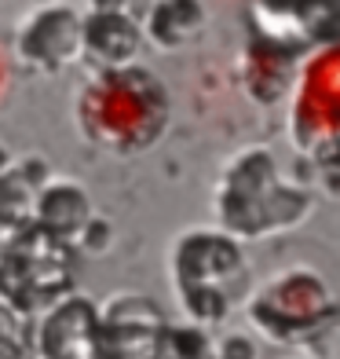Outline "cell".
Masks as SVG:
<instances>
[{
    "mask_svg": "<svg viewBox=\"0 0 340 359\" xmlns=\"http://www.w3.org/2000/svg\"><path fill=\"white\" fill-rule=\"evenodd\" d=\"M172 125V92L147 62L92 74L73 92V128L92 151L139 158L165 140Z\"/></svg>",
    "mask_w": 340,
    "mask_h": 359,
    "instance_id": "cell-1",
    "label": "cell"
},
{
    "mask_svg": "<svg viewBox=\"0 0 340 359\" xmlns=\"http://www.w3.org/2000/svg\"><path fill=\"white\" fill-rule=\"evenodd\" d=\"M315 213V194L282 176L278 154L267 143L241 147L223 161L213 187V217L223 235L260 242L293 231Z\"/></svg>",
    "mask_w": 340,
    "mask_h": 359,
    "instance_id": "cell-2",
    "label": "cell"
},
{
    "mask_svg": "<svg viewBox=\"0 0 340 359\" xmlns=\"http://www.w3.org/2000/svg\"><path fill=\"white\" fill-rule=\"evenodd\" d=\"M165 275L176 308L194 326H223L253 290V264L238 238L220 227H183L169 242Z\"/></svg>",
    "mask_w": 340,
    "mask_h": 359,
    "instance_id": "cell-3",
    "label": "cell"
},
{
    "mask_svg": "<svg viewBox=\"0 0 340 359\" xmlns=\"http://www.w3.org/2000/svg\"><path fill=\"white\" fill-rule=\"evenodd\" d=\"M241 312L253 330L271 345L307 348L318 334L333 330L337 297L318 268L289 264L282 271H271L264 283H253Z\"/></svg>",
    "mask_w": 340,
    "mask_h": 359,
    "instance_id": "cell-4",
    "label": "cell"
},
{
    "mask_svg": "<svg viewBox=\"0 0 340 359\" xmlns=\"http://www.w3.org/2000/svg\"><path fill=\"white\" fill-rule=\"evenodd\" d=\"M73 250L34 224L0 250V301L15 316H44L73 293Z\"/></svg>",
    "mask_w": 340,
    "mask_h": 359,
    "instance_id": "cell-5",
    "label": "cell"
},
{
    "mask_svg": "<svg viewBox=\"0 0 340 359\" xmlns=\"http://www.w3.org/2000/svg\"><path fill=\"white\" fill-rule=\"evenodd\" d=\"M285 136L297 154L333 165L340 136V52L337 44H315L304 55L289 88Z\"/></svg>",
    "mask_w": 340,
    "mask_h": 359,
    "instance_id": "cell-6",
    "label": "cell"
},
{
    "mask_svg": "<svg viewBox=\"0 0 340 359\" xmlns=\"http://www.w3.org/2000/svg\"><path fill=\"white\" fill-rule=\"evenodd\" d=\"M11 62L29 74H62L80 62V8L34 4L15 22Z\"/></svg>",
    "mask_w": 340,
    "mask_h": 359,
    "instance_id": "cell-7",
    "label": "cell"
},
{
    "mask_svg": "<svg viewBox=\"0 0 340 359\" xmlns=\"http://www.w3.org/2000/svg\"><path fill=\"white\" fill-rule=\"evenodd\" d=\"M139 19L125 4H85L80 8V62L92 74L136 67L143 52Z\"/></svg>",
    "mask_w": 340,
    "mask_h": 359,
    "instance_id": "cell-8",
    "label": "cell"
},
{
    "mask_svg": "<svg viewBox=\"0 0 340 359\" xmlns=\"http://www.w3.org/2000/svg\"><path fill=\"white\" fill-rule=\"evenodd\" d=\"M304 55L307 52H300L297 44L274 41V37H264V34L256 41H249L246 52H241V62H238L246 95L264 110L282 107L289 100V88H293V81H297Z\"/></svg>",
    "mask_w": 340,
    "mask_h": 359,
    "instance_id": "cell-9",
    "label": "cell"
},
{
    "mask_svg": "<svg viewBox=\"0 0 340 359\" xmlns=\"http://www.w3.org/2000/svg\"><path fill=\"white\" fill-rule=\"evenodd\" d=\"M99 345H103L99 308L85 293H70L44 312V323L37 330L41 359H95Z\"/></svg>",
    "mask_w": 340,
    "mask_h": 359,
    "instance_id": "cell-10",
    "label": "cell"
},
{
    "mask_svg": "<svg viewBox=\"0 0 340 359\" xmlns=\"http://www.w3.org/2000/svg\"><path fill=\"white\" fill-rule=\"evenodd\" d=\"M95 220V205L85 184L66 176H48L34 194V227L62 246H77L85 227Z\"/></svg>",
    "mask_w": 340,
    "mask_h": 359,
    "instance_id": "cell-11",
    "label": "cell"
},
{
    "mask_svg": "<svg viewBox=\"0 0 340 359\" xmlns=\"http://www.w3.org/2000/svg\"><path fill=\"white\" fill-rule=\"evenodd\" d=\"M205 19H208L205 4H180V0H172V4H150L139 29H143V41L161 48V52H183L187 44L201 37Z\"/></svg>",
    "mask_w": 340,
    "mask_h": 359,
    "instance_id": "cell-12",
    "label": "cell"
},
{
    "mask_svg": "<svg viewBox=\"0 0 340 359\" xmlns=\"http://www.w3.org/2000/svg\"><path fill=\"white\" fill-rule=\"evenodd\" d=\"M41 184L29 180V172L11 161L8 172H0V242H11L19 231L34 224V194Z\"/></svg>",
    "mask_w": 340,
    "mask_h": 359,
    "instance_id": "cell-13",
    "label": "cell"
},
{
    "mask_svg": "<svg viewBox=\"0 0 340 359\" xmlns=\"http://www.w3.org/2000/svg\"><path fill=\"white\" fill-rule=\"evenodd\" d=\"M26 355V334H22V316L0 301V359H22Z\"/></svg>",
    "mask_w": 340,
    "mask_h": 359,
    "instance_id": "cell-14",
    "label": "cell"
},
{
    "mask_svg": "<svg viewBox=\"0 0 340 359\" xmlns=\"http://www.w3.org/2000/svg\"><path fill=\"white\" fill-rule=\"evenodd\" d=\"M260 352H256V337L249 334H223V341H216V345L205 348V359H256Z\"/></svg>",
    "mask_w": 340,
    "mask_h": 359,
    "instance_id": "cell-15",
    "label": "cell"
},
{
    "mask_svg": "<svg viewBox=\"0 0 340 359\" xmlns=\"http://www.w3.org/2000/svg\"><path fill=\"white\" fill-rule=\"evenodd\" d=\"M8 92H11V55H8V48L0 44V103L8 100Z\"/></svg>",
    "mask_w": 340,
    "mask_h": 359,
    "instance_id": "cell-16",
    "label": "cell"
},
{
    "mask_svg": "<svg viewBox=\"0 0 340 359\" xmlns=\"http://www.w3.org/2000/svg\"><path fill=\"white\" fill-rule=\"evenodd\" d=\"M289 359H318V355H311V352H297V355H289Z\"/></svg>",
    "mask_w": 340,
    "mask_h": 359,
    "instance_id": "cell-17",
    "label": "cell"
}]
</instances>
